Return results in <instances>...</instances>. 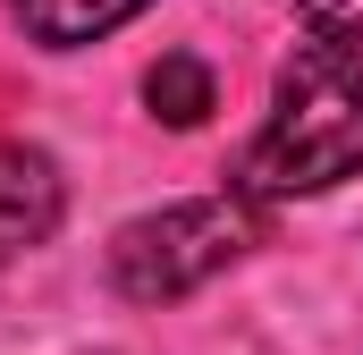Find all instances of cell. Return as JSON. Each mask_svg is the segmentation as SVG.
<instances>
[{
  "label": "cell",
  "instance_id": "cell-2",
  "mask_svg": "<svg viewBox=\"0 0 363 355\" xmlns=\"http://www.w3.org/2000/svg\"><path fill=\"white\" fill-rule=\"evenodd\" d=\"M271 212H254L245 195H186V203H161V212H135L118 237H110V288L127 305H178L194 288H211L228 263H245L262 246Z\"/></svg>",
  "mask_w": 363,
  "mask_h": 355
},
{
  "label": "cell",
  "instance_id": "cell-1",
  "mask_svg": "<svg viewBox=\"0 0 363 355\" xmlns=\"http://www.w3.org/2000/svg\"><path fill=\"white\" fill-rule=\"evenodd\" d=\"M347 178H363V43H296L254 144L237 153L228 195H245L254 212H279Z\"/></svg>",
  "mask_w": 363,
  "mask_h": 355
},
{
  "label": "cell",
  "instance_id": "cell-4",
  "mask_svg": "<svg viewBox=\"0 0 363 355\" xmlns=\"http://www.w3.org/2000/svg\"><path fill=\"white\" fill-rule=\"evenodd\" d=\"M144 9H152V0H9L17 34L43 43V51H85V43H101V34L135 26Z\"/></svg>",
  "mask_w": 363,
  "mask_h": 355
},
{
  "label": "cell",
  "instance_id": "cell-3",
  "mask_svg": "<svg viewBox=\"0 0 363 355\" xmlns=\"http://www.w3.org/2000/svg\"><path fill=\"white\" fill-rule=\"evenodd\" d=\"M68 220V178L43 144H0V271L34 246H51V229Z\"/></svg>",
  "mask_w": 363,
  "mask_h": 355
},
{
  "label": "cell",
  "instance_id": "cell-6",
  "mask_svg": "<svg viewBox=\"0 0 363 355\" xmlns=\"http://www.w3.org/2000/svg\"><path fill=\"white\" fill-rule=\"evenodd\" d=\"M304 43H363V0H296Z\"/></svg>",
  "mask_w": 363,
  "mask_h": 355
},
{
  "label": "cell",
  "instance_id": "cell-5",
  "mask_svg": "<svg viewBox=\"0 0 363 355\" xmlns=\"http://www.w3.org/2000/svg\"><path fill=\"white\" fill-rule=\"evenodd\" d=\"M144 102H152V119H169V127H203V119L220 110V85H211V68H203L194 51H169V60L144 68Z\"/></svg>",
  "mask_w": 363,
  "mask_h": 355
}]
</instances>
